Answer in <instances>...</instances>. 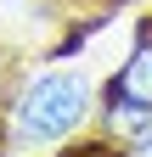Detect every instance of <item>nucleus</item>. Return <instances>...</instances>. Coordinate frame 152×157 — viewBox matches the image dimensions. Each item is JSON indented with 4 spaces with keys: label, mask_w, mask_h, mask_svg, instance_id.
<instances>
[{
    "label": "nucleus",
    "mask_w": 152,
    "mask_h": 157,
    "mask_svg": "<svg viewBox=\"0 0 152 157\" xmlns=\"http://www.w3.org/2000/svg\"><path fill=\"white\" fill-rule=\"evenodd\" d=\"M130 151H135V157H152V112L141 118V129L130 135Z\"/></svg>",
    "instance_id": "nucleus-3"
},
{
    "label": "nucleus",
    "mask_w": 152,
    "mask_h": 157,
    "mask_svg": "<svg viewBox=\"0 0 152 157\" xmlns=\"http://www.w3.org/2000/svg\"><path fill=\"white\" fill-rule=\"evenodd\" d=\"M90 118V90H85V78H73V73H45V78H34V84L23 90V101H17V135L34 146H45V140H62V135H73Z\"/></svg>",
    "instance_id": "nucleus-1"
},
{
    "label": "nucleus",
    "mask_w": 152,
    "mask_h": 157,
    "mask_svg": "<svg viewBox=\"0 0 152 157\" xmlns=\"http://www.w3.org/2000/svg\"><path fill=\"white\" fill-rule=\"evenodd\" d=\"M113 107H135L152 112V28H141V39L130 45L118 78H113Z\"/></svg>",
    "instance_id": "nucleus-2"
}]
</instances>
